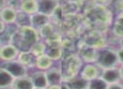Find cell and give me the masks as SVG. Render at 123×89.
Instances as JSON below:
<instances>
[{
    "instance_id": "6da1fadb",
    "label": "cell",
    "mask_w": 123,
    "mask_h": 89,
    "mask_svg": "<svg viewBox=\"0 0 123 89\" xmlns=\"http://www.w3.org/2000/svg\"><path fill=\"white\" fill-rule=\"evenodd\" d=\"M96 62H97L96 64L102 69L116 67V65L119 63L116 50L106 49V50L100 51L98 54V58Z\"/></svg>"
},
{
    "instance_id": "7a4b0ae2",
    "label": "cell",
    "mask_w": 123,
    "mask_h": 89,
    "mask_svg": "<svg viewBox=\"0 0 123 89\" xmlns=\"http://www.w3.org/2000/svg\"><path fill=\"white\" fill-rule=\"evenodd\" d=\"M4 67L14 78L27 76V67L24 66L19 61H4Z\"/></svg>"
},
{
    "instance_id": "3957f363",
    "label": "cell",
    "mask_w": 123,
    "mask_h": 89,
    "mask_svg": "<svg viewBox=\"0 0 123 89\" xmlns=\"http://www.w3.org/2000/svg\"><path fill=\"white\" fill-rule=\"evenodd\" d=\"M20 37L22 41L26 44L32 47L36 43L38 42V33L36 29L30 26H24L20 29Z\"/></svg>"
},
{
    "instance_id": "277c9868",
    "label": "cell",
    "mask_w": 123,
    "mask_h": 89,
    "mask_svg": "<svg viewBox=\"0 0 123 89\" xmlns=\"http://www.w3.org/2000/svg\"><path fill=\"white\" fill-rule=\"evenodd\" d=\"M100 77L108 85L120 83V81L122 80L121 79V72H120V69L117 68L116 67H111V68L103 69Z\"/></svg>"
},
{
    "instance_id": "5b68a950",
    "label": "cell",
    "mask_w": 123,
    "mask_h": 89,
    "mask_svg": "<svg viewBox=\"0 0 123 89\" xmlns=\"http://www.w3.org/2000/svg\"><path fill=\"white\" fill-rule=\"evenodd\" d=\"M102 71L103 69L100 67H99L97 64H95V65L94 64H88L82 69L80 72V77L89 82V81L94 80V79L100 77Z\"/></svg>"
},
{
    "instance_id": "8992f818",
    "label": "cell",
    "mask_w": 123,
    "mask_h": 89,
    "mask_svg": "<svg viewBox=\"0 0 123 89\" xmlns=\"http://www.w3.org/2000/svg\"><path fill=\"white\" fill-rule=\"evenodd\" d=\"M19 56V50L14 44H3L0 47V59L4 61L15 60Z\"/></svg>"
},
{
    "instance_id": "52a82bcc",
    "label": "cell",
    "mask_w": 123,
    "mask_h": 89,
    "mask_svg": "<svg viewBox=\"0 0 123 89\" xmlns=\"http://www.w3.org/2000/svg\"><path fill=\"white\" fill-rule=\"evenodd\" d=\"M48 86L51 85H60L63 82V75L62 70L56 67H51L45 72Z\"/></svg>"
},
{
    "instance_id": "ba28073f",
    "label": "cell",
    "mask_w": 123,
    "mask_h": 89,
    "mask_svg": "<svg viewBox=\"0 0 123 89\" xmlns=\"http://www.w3.org/2000/svg\"><path fill=\"white\" fill-rule=\"evenodd\" d=\"M38 12L50 16L54 13L57 7V0H37Z\"/></svg>"
},
{
    "instance_id": "9c48e42d",
    "label": "cell",
    "mask_w": 123,
    "mask_h": 89,
    "mask_svg": "<svg viewBox=\"0 0 123 89\" xmlns=\"http://www.w3.org/2000/svg\"><path fill=\"white\" fill-rule=\"evenodd\" d=\"M31 78L35 88L46 89V87H48V82L47 80H46V73L43 71L34 72L31 76Z\"/></svg>"
},
{
    "instance_id": "30bf717a",
    "label": "cell",
    "mask_w": 123,
    "mask_h": 89,
    "mask_svg": "<svg viewBox=\"0 0 123 89\" xmlns=\"http://www.w3.org/2000/svg\"><path fill=\"white\" fill-rule=\"evenodd\" d=\"M30 21H31V27H33L36 29H41V28H43L44 26H46V24H48V22H49V16L37 12L31 16Z\"/></svg>"
},
{
    "instance_id": "8fae6325",
    "label": "cell",
    "mask_w": 123,
    "mask_h": 89,
    "mask_svg": "<svg viewBox=\"0 0 123 89\" xmlns=\"http://www.w3.org/2000/svg\"><path fill=\"white\" fill-rule=\"evenodd\" d=\"M11 88L12 89H33L34 88V86H33L31 77H29V76H25V77L14 78Z\"/></svg>"
},
{
    "instance_id": "7c38bea8",
    "label": "cell",
    "mask_w": 123,
    "mask_h": 89,
    "mask_svg": "<svg viewBox=\"0 0 123 89\" xmlns=\"http://www.w3.org/2000/svg\"><path fill=\"white\" fill-rule=\"evenodd\" d=\"M18 61L26 67H36V61L37 57L31 51H21L18 56Z\"/></svg>"
},
{
    "instance_id": "4fadbf2b",
    "label": "cell",
    "mask_w": 123,
    "mask_h": 89,
    "mask_svg": "<svg viewBox=\"0 0 123 89\" xmlns=\"http://www.w3.org/2000/svg\"><path fill=\"white\" fill-rule=\"evenodd\" d=\"M69 89H88L89 81L81 77H74L66 81Z\"/></svg>"
},
{
    "instance_id": "5bb4252c",
    "label": "cell",
    "mask_w": 123,
    "mask_h": 89,
    "mask_svg": "<svg viewBox=\"0 0 123 89\" xmlns=\"http://www.w3.org/2000/svg\"><path fill=\"white\" fill-rule=\"evenodd\" d=\"M14 80V77L4 67H0V89L11 88Z\"/></svg>"
},
{
    "instance_id": "9a60e30c",
    "label": "cell",
    "mask_w": 123,
    "mask_h": 89,
    "mask_svg": "<svg viewBox=\"0 0 123 89\" xmlns=\"http://www.w3.org/2000/svg\"><path fill=\"white\" fill-rule=\"evenodd\" d=\"M20 9L26 14H32L38 12L37 0H25L21 4Z\"/></svg>"
},
{
    "instance_id": "2e32d148",
    "label": "cell",
    "mask_w": 123,
    "mask_h": 89,
    "mask_svg": "<svg viewBox=\"0 0 123 89\" xmlns=\"http://www.w3.org/2000/svg\"><path fill=\"white\" fill-rule=\"evenodd\" d=\"M53 61L47 55L44 54V55L41 56H38L36 58V67H37L39 70L41 71H45L50 69L52 67Z\"/></svg>"
},
{
    "instance_id": "e0dca14e",
    "label": "cell",
    "mask_w": 123,
    "mask_h": 89,
    "mask_svg": "<svg viewBox=\"0 0 123 89\" xmlns=\"http://www.w3.org/2000/svg\"><path fill=\"white\" fill-rule=\"evenodd\" d=\"M17 19V13L10 8H5L0 12V19L4 23H14Z\"/></svg>"
},
{
    "instance_id": "ac0fdd59",
    "label": "cell",
    "mask_w": 123,
    "mask_h": 89,
    "mask_svg": "<svg viewBox=\"0 0 123 89\" xmlns=\"http://www.w3.org/2000/svg\"><path fill=\"white\" fill-rule=\"evenodd\" d=\"M113 32L116 37L120 39L123 37V14L118 15L116 18L114 26H113Z\"/></svg>"
},
{
    "instance_id": "d6986e66",
    "label": "cell",
    "mask_w": 123,
    "mask_h": 89,
    "mask_svg": "<svg viewBox=\"0 0 123 89\" xmlns=\"http://www.w3.org/2000/svg\"><path fill=\"white\" fill-rule=\"evenodd\" d=\"M108 84L100 77L89 82L88 89H107Z\"/></svg>"
},
{
    "instance_id": "ffe728a7",
    "label": "cell",
    "mask_w": 123,
    "mask_h": 89,
    "mask_svg": "<svg viewBox=\"0 0 123 89\" xmlns=\"http://www.w3.org/2000/svg\"><path fill=\"white\" fill-rule=\"evenodd\" d=\"M46 55H47L52 61L59 60L62 56V51L58 47H51L47 50H46Z\"/></svg>"
},
{
    "instance_id": "44dd1931",
    "label": "cell",
    "mask_w": 123,
    "mask_h": 89,
    "mask_svg": "<svg viewBox=\"0 0 123 89\" xmlns=\"http://www.w3.org/2000/svg\"><path fill=\"white\" fill-rule=\"evenodd\" d=\"M31 51L36 56V57L41 56L46 53V46L43 43L37 42L31 48Z\"/></svg>"
},
{
    "instance_id": "7402d4cb",
    "label": "cell",
    "mask_w": 123,
    "mask_h": 89,
    "mask_svg": "<svg viewBox=\"0 0 123 89\" xmlns=\"http://www.w3.org/2000/svg\"><path fill=\"white\" fill-rule=\"evenodd\" d=\"M116 12L118 13V15H122L123 14V0H118L115 4Z\"/></svg>"
},
{
    "instance_id": "603a6c76",
    "label": "cell",
    "mask_w": 123,
    "mask_h": 89,
    "mask_svg": "<svg viewBox=\"0 0 123 89\" xmlns=\"http://www.w3.org/2000/svg\"><path fill=\"white\" fill-rule=\"evenodd\" d=\"M116 54H117L118 57V61L120 64L123 65V47L121 46V48H119L116 50Z\"/></svg>"
},
{
    "instance_id": "cb8c5ba5",
    "label": "cell",
    "mask_w": 123,
    "mask_h": 89,
    "mask_svg": "<svg viewBox=\"0 0 123 89\" xmlns=\"http://www.w3.org/2000/svg\"><path fill=\"white\" fill-rule=\"evenodd\" d=\"M107 89H123V86L120 83L111 84V85L108 86Z\"/></svg>"
},
{
    "instance_id": "d4e9b609",
    "label": "cell",
    "mask_w": 123,
    "mask_h": 89,
    "mask_svg": "<svg viewBox=\"0 0 123 89\" xmlns=\"http://www.w3.org/2000/svg\"><path fill=\"white\" fill-rule=\"evenodd\" d=\"M46 89H61V85H51L48 86Z\"/></svg>"
},
{
    "instance_id": "484cf974",
    "label": "cell",
    "mask_w": 123,
    "mask_h": 89,
    "mask_svg": "<svg viewBox=\"0 0 123 89\" xmlns=\"http://www.w3.org/2000/svg\"><path fill=\"white\" fill-rule=\"evenodd\" d=\"M4 29V23L0 19V33H2Z\"/></svg>"
},
{
    "instance_id": "4316f807",
    "label": "cell",
    "mask_w": 123,
    "mask_h": 89,
    "mask_svg": "<svg viewBox=\"0 0 123 89\" xmlns=\"http://www.w3.org/2000/svg\"><path fill=\"white\" fill-rule=\"evenodd\" d=\"M120 72H121V79L123 80V65L121 66V67H120Z\"/></svg>"
},
{
    "instance_id": "83f0119b",
    "label": "cell",
    "mask_w": 123,
    "mask_h": 89,
    "mask_svg": "<svg viewBox=\"0 0 123 89\" xmlns=\"http://www.w3.org/2000/svg\"><path fill=\"white\" fill-rule=\"evenodd\" d=\"M120 43H121V46L123 47V37L121 38V41H120Z\"/></svg>"
},
{
    "instance_id": "f1b7e54d",
    "label": "cell",
    "mask_w": 123,
    "mask_h": 89,
    "mask_svg": "<svg viewBox=\"0 0 123 89\" xmlns=\"http://www.w3.org/2000/svg\"><path fill=\"white\" fill-rule=\"evenodd\" d=\"M33 89H41V88H35V87H34Z\"/></svg>"
},
{
    "instance_id": "f546056e",
    "label": "cell",
    "mask_w": 123,
    "mask_h": 89,
    "mask_svg": "<svg viewBox=\"0 0 123 89\" xmlns=\"http://www.w3.org/2000/svg\"><path fill=\"white\" fill-rule=\"evenodd\" d=\"M57 1H58V0H57Z\"/></svg>"
},
{
    "instance_id": "4dcf8cb0",
    "label": "cell",
    "mask_w": 123,
    "mask_h": 89,
    "mask_svg": "<svg viewBox=\"0 0 123 89\" xmlns=\"http://www.w3.org/2000/svg\"><path fill=\"white\" fill-rule=\"evenodd\" d=\"M11 89H12V88H11Z\"/></svg>"
}]
</instances>
